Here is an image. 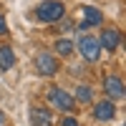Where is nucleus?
<instances>
[{
	"mask_svg": "<svg viewBox=\"0 0 126 126\" xmlns=\"http://www.w3.org/2000/svg\"><path fill=\"white\" fill-rule=\"evenodd\" d=\"M35 66H38V73H43V76H53L58 71V63H56V58L50 53H40L35 58Z\"/></svg>",
	"mask_w": 126,
	"mask_h": 126,
	"instance_id": "20e7f679",
	"label": "nucleus"
},
{
	"mask_svg": "<svg viewBox=\"0 0 126 126\" xmlns=\"http://www.w3.org/2000/svg\"><path fill=\"white\" fill-rule=\"evenodd\" d=\"M0 126H3V113H0Z\"/></svg>",
	"mask_w": 126,
	"mask_h": 126,
	"instance_id": "2eb2a0df",
	"label": "nucleus"
},
{
	"mask_svg": "<svg viewBox=\"0 0 126 126\" xmlns=\"http://www.w3.org/2000/svg\"><path fill=\"white\" fill-rule=\"evenodd\" d=\"M56 50H58L61 56H71V50H73V43H71V40H66V38H61L58 43H56Z\"/></svg>",
	"mask_w": 126,
	"mask_h": 126,
	"instance_id": "9b49d317",
	"label": "nucleus"
},
{
	"mask_svg": "<svg viewBox=\"0 0 126 126\" xmlns=\"http://www.w3.org/2000/svg\"><path fill=\"white\" fill-rule=\"evenodd\" d=\"M106 93H109V98L121 101V98H124V83H121V78L109 76V78H106Z\"/></svg>",
	"mask_w": 126,
	"mask_h": 126,
	"instance_id": "39448f33",
	"label": "nucleus"
},
{
	"mask_svg": "<svg viewBox=\"0 0 126 126\" xmlns=\"http://www.w3.org/2000/svg\"><path fill=\"white\" fill-rule=\"evenodd\" d=\"M5 30H8L5 28V20H3V15H0V33H5Z\"/></svg>",
	"mask_w": 126,
	"mask_h": 126,
	"instance_id": "4468645a",
	"label": "nucleus"
},
{
	"mask_svg": "<svg viewBox=\"0 0 126 126\" xmlns=\"http://www.w3.org/2000/svg\"><path fill=\"white\" fill-rule=\"evenodd\" d=\"M48 98L53 101V103H56V106H58L61 111H68V109L73 106V96H71L68 91H63V88H56V86L48 91Z\"/></svg>",
	"mask_w": 126,
	"mask_h": 126,
	"instance_id": "7ed1b4c3",
	"label": "nucleus"
},
{
	"mask_svg": "<svg viewBox=\"0 0 126 126\" xmlns=\"http://www.w3.org/2000/svg\"><path fill=\"white\" fill-rule=\"evenodd\" d=\"M30 119H33V126H50L53 124V116L48 113V109H33Z\"/></svg>",
	"mask_w": 126,
	"mask_h": 126,
	"instance_id": "0eeeda50",
	"label": "nucleus"
},
{
	"mask_svg": "<svg viewBox=\"0 0 126 126\" xmlns=\"http://www.w3.org/2000/svg\"><path fill=\"white\" fill-rule=\"evenodd\" d=\"M78 50L86 61H96L101 53V46H98V38H91V35H83L78 40Z\"/></svg>",
	"mask_w": 126,
	"mask_h": 126,
	"instance_id": "f03ea898",
	"label": "nucleus"
},
{
	"mask_svg": "<svg viewBox=\"0 0 126 126\" xmlns=\"http://www.w3.org/2000/svg\"><path fill=\"white\" fill-rule=\"evenodd\" d=\"M119 40H121L119 30H103V35H101V40H98V46H103L106 50H116Z\"/></svg>",
	"mask_w": 126,
	"mask_h": 126,
	"instance_id": "423d86ee",
	"label": "nucleus"
},
{
	"mask_svg": "<svg viewBox=\"0 0 126 126\" xmlns=\"http://www.w3.org/2000/svg\"><path fill=\"white\" fill-rule=\"evenodd\" d=\"M93 98V93H91V88L88 86H81L78 91H76V101H81V103H88Z\"/></svg>",
	"mask_w": 126,
	"mask_h": 126,
	"instance_id": "f8f14e48",
	"label": "nucleus"
},
{
	"mask_svg": "<svg viewBox=\"0 0 126 126\" xmlns=\"http://www.w3.org/2000/svg\"><path fill=\"white\" fill-rule=\"evenodd\" d=\"M101 20H103L101 10H96V8H86V23H83V28H88V25H101Z\"/></svg>",
	"mask_w": 126,
	"mask_h": 126,
	"instance_id": "9d476101",
	"label": "nucleus"
},
{
	"mask_svg": "<svg viewBox=\"0 0 126 126\" xmlns=\"http://www.w3.org/2000/svg\"><path fill=\"white\" fill-rule=\"evenodd\" d=\"M93 116H96L98 121H111L113 119V103L111 101H101L96 106V111H93Z\"/></svg>",
	"mask_w": 126,
	"mask_h": 126,
	"instance_id": "6e6552de",
	"label": "nucleus"
},
{
	"mask_svg": "<svg viewBox=\"0 0 126 126\" xmlns=\"http://www.w3.org/2000/svg\"><path fill=\"white\" fill-rule=\"evenodd\" d=\"M38 18L46 20V23H56V20L63 18V5L56 3V0H46V3L38 5Z\"/></svg>",
	"mask_w": 126,
	"mask_h": 126,
	"instance_id": "f257e3e1",
	"label": "nucleus"
},
{
	"mask_svg": "<svg viewBox=\"0 0 126 126\" xmlns=\"http://www.w3.org/2000/svg\"><path fill=\"white\" fill-rule=\"evenodd\" d=\"M13 63H15V56H13V50H10L8 46L0 48V68L8 71V68H13Z\"/></svg>",
	"mask_w": 126,
	"mask_h": 126,
	"instance_id": "1a4fd4ad",
	"label": "nucleus"
},
{
	"mask_svg": "<svg viewBox=\"0 0 126 126\" xmlns=\"http://www.w3.org/2000/svg\"><path fill=\"white\" fill-rule=\"evenodd\" d=\"M61 126H78V121H76V119H63Z\"/></svg>",
	"mask_w": 126,
	"mask_h": 126,
	"instance_id": "ddd939ff",
	"label": "nucleus"
}]
</instances>
